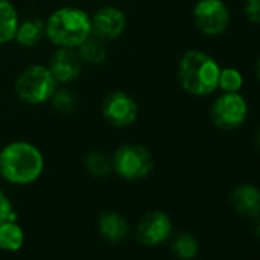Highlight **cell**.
Masks as SVG:
<instances>
[{
	"label": "cell",
	"mask_w": 260,
	"mask_h": 260,
	"mask_svg": "<svg viewBox=\"0 0 260 260\" xmlns=\"http://www.w3.org/2000/svg\"><path fill=\"white\" fill-rule=\"evenodd\" d=\"M255 75H257V78H258V81H260V58H258L257 63H255Z\"/></svg>",
	"instance_id": "cb8c5ba5"
},
{
	"label": "cell",
	"mask_w": 260,
	"mask_h": 260,
	"mask_svg": "<svg viewBox=\"0 0 260 260\" xmlns=\"http://www.w3.org/2000/svg\"><path fill=\"white\" fill-rule=\"evenodd\" d=\"M242 86H243V77L237 69L234 68L220 69L219 83H217L219 89H222L223 92H239Z\"/></svg>",
	"instance_id": "ffe728a7"
},
{
	"label": "cell",
	"mask_w": 260,
	"mask_h": 260,
	"mask_svg": "<svg viewBox=\"0 0 260 260\" xmlns=\"http://www.w3.org/2000/svg\"><path fill=\"white\" fill-rule=\"evenodd\" d=\"M220 68L217 61L202 51H188L178 66V80L182 89L196 96H207L217 89Z\"/></svg>",
	"instance_id": "7a4b0ae2"
},
{
	"label": "cell",
	"mask_w": 260,
	"mask_h": 260,
	"mask_svg": "<svg viewBox=\"0 0 260 260\" xmlns=\"http://www.w3.org/2000/svg\"><path fill=\"white\" fill-rule=\"evenodd\" d=\"M84 162H86L87 172L95 178H106L113 172L112 159L107 158L104 153H100V152H90L86 156Z\"/></svg>",
	"instance_id": "d6986e66"
},
{
	"label": "cell",
	"mask_w": 260,
	"mask_h": 260,
	"mask_svg": "<svg viewBox=\"0 0 260 260\" xmlns=\"http://www.w3.org/2000/svg\"><path fill=\"white\" fill-rule=\"evenodd\" d=\"M78 55L83 60V63H89V64H101L106 60V45L101 39L95 37L93 34L90 37H87L78 48Z\"/></svg>",
	"instance_id": "e0dca14e"
},
{
	"label": "cell",
	"mask_w": 260,
	"mask_h": 260,
	"mask_svg": "<svg viewBox=\"0 0 260 260\" xmlns=\"http://www.w3.org/2000/svg\"><path fill=\"white\" fill-rule=\"evenodd\" d=\"M8 220H17V211L10 196L4 190H0V223Z\"/></svg>",
	"instance_id": "7402d4cb"
},
{
	"label": "cell",
	"mask_w": 260,
	"mask_h": 260,
	"mask_svg": "<svg viewBox=\"0 0 260 260\" xmlns=\"http://www.w3.org/2000/svg\"><path fill=\"white\" fill-rule=\"evenodd\" d=\"M172 251L173 254L181 260H191L198 255L199 243L196 237L190 233H181L178 234L172 242Z\"/></svg>",
	"instance_id": "ac0fdd59"
},
{
	"label": "cell",
	"mask_w": 260,
	"mask_h": 260,
	"mask_svg": "<svg viewBox=\"0 0 260 260\" xmlns=\"http://www.w3.org/2000/svg\"><path fill=\"white\" fill-rule=\"evenodd\" d=\"M130 226L125 217L116 211H103L98 217V233L110 243H119L128 236Z\"/></svg>",
	"instance_id": "7c38bea8"
},
{
	"label": "cell",
	"mask_w": 260,
	"mask_h": 260,
	"mask_svg": "<svg viewBox=\"0 0 260 260\" xmlns=\"http://www.w3.org/2000/svg\"><path fill=\"white\" fill-rule=\"evenodd\" d=\"M25 243V231L17 220L0 223V249L17 252Z\"/></svg>",
	"instance_id": "2e32d148"
},
{
	"label": "cell",
	"mask_w": 260,
	"mask_h": 260,
	"mask_svg": "<svg viewBox=\"0 0 260 260\" xmlns=\"http://www.w3.org/2000/svg\"><path fill=\"white\" fill-rule=\"evenodd\" d=\"M113 172L127 181L147 178L153 170V156L141 144H122L112 158Z\"/></svg>",
	"instance_id": "5b68a950"
},
{
	"label": "cell",
	"mask_w": 260,
	"mask_h": 260,
	"mask_svg": "<svg viewBox=\"0 0 260 260\" xmlns=\"http://www.w3.org/2000/svg\"><path fill=\"white\" fill-rule=\"evenodd\" d=\"M257 236L260 237V220H258V223H257Z\"/></svg>",
	"instance_id": "d4e9b609"
},
{
	"label": "cell",
	"mask_w": 260,
	"mask_h": 260,
	"mask_svg": "<svg viewBox=\"0 0 260 260\" xmlns=\"http://www.w3.org/2000/svg\"><path fill=\"white\" fill-rule=\"evenodd\" d=\"M45 36H46L45 22L39 19H28V20L19 22L14 40L25 48H32L37 43H40V40Z\"/></svg>",
	"instance_id": "9a60e30c"
},
{
	"label": "cell",
	"mask_w": 260,
	"mask_h": 260,
	"mask_svg": "<svg viewBox=\"0 0 260 260\" xmlns=\"http://www.w3.org/2000/svg\"><path fill=\"white\" fill-rule=\"evenodd\" d=\"M125 16L119 8L115 7H104L100 8L92 17H90V25H92V34L103 42H110L116 40L121 37V34L125 29Z\"/></svg>",
	"instance_id": "30bf717a"
},
{
	"label": "cell",
	"mask_w": 260,
	"mask_h": 260,
	"mask_svg": "<svg viewBox=\"0 0 260 260\" xmlns=\"http://www.w3.org/2000/svg\"><path fill=\"white\" fill-rule=\"evenodd\" d=\"M173 231V222L164 211H149L137 223V239L146 246H158L167 242Z\"/></svg>",
	"instance_id": "ba28073f"
},
{
	"label": "cell",
	"mask_w": 260,
	"mask_h": 260,
	"mask_svg": "<svg viewBox=\"0 0 260 260\" xmlns=\"http://www.w3.org/2000/svg\"><path fill=\"white\" fill-rule=\"evenodd\" d=\"M51 100L54 107L61 113H72L77 109V98L68 89H57Z\"/></svg>",
	"instance_id": "44dd1931"
},
{
	"label": "cell",
	"mask_w": 260,
	"mask_h": 260,
	"mask_svg": "<svg viewBox=\"0 0 260 260\" xmlns=\"http://www.w3.org/2000/svg\"><path fill=\"white\" fill-rule=\"evenodd\" d=\"M231 204L234 210L246 217L260 216V190L251 184L239 185L231 193Z\"/></svg>",
	"instance_id": "4fadbf2b"
},
{
	"label": "cell",
	"mask_w": 260,
	"mask_h": 260,
	"mask_svg": "<svg viewBox=\"0 0 260 260\" xmlns=\"http://www.w3.org/2000/svg\"><path fill=\"white\" fill-rule=\"evenodd\" d=\"M45 170L42 150L28 141H13L0 152V176L14 185L36 182Z\"/></svg>",
	"instance_id": "6da1fadb"
},
{
	"label": "cell",
	"mask_w": 260,
	"mask_h": 260,
	"mask_svg": "<svg viewBox=\"0 0 260 260\" xmlns=\"http://www.w3.org/2000/svg\"><path fill=\"white\" fill-rule=\"evenodd\" d=\"M211 121L222 130L240 127L248 115V104L239 92H223L211 106Z\"/></svg>",
	"instance_id": "8992f818"
},
{
	"label": "cell",
	"mask_w": 260,
	"mask_h": 260,
	"mask_svg": "<svg viewBox=\"0 0 260 260\" xmlns=\"http://www.w3.org/2000/svg\"><path fill=\"white\" fill-rule=\"evenodd\" d=\"M257 141H258V146H260V130H258V137H257Z\"/></svg>",
	"instance_id": "484cf974"
},
{
	"label": "cell",
	"mask_w": 260,
	"mask_h": 260,
	"mask_svg": "<svg viewBox=\"0 0 260 260\" xmlns=\"http://www.w3.org/2000/svg\"><path fill=\"white\" fill-rule=\"evenodd\" d=\"M81 66L83 60L80 58L78 51L72 48H57V51L51 55L48 68L57 83H71L78 78Z\"/></svg>",
	"instance_id": "8fae6325"
},
{
	"label": "cell",
	"mask_w": 260,
	"mask_h": 260,
	"mask_svg": "<svg viewBox=\"0 0 260 260\" xmlns=\"http://www.w3.org/2000/svg\"><path fill=\"white\" fill-rule=\"evenodd\" d=\"M46 37L57 48L77 49L87 37L92 36L90 17L86 11L75 7L55 10L45 22Z\"/></svg>",
	"instance_id": "3957f363"
},
{
	"label": "cell",
	"mask_w": 260,
	"mask_h": 260,
	"mask_svg": "<svg viewBox=\"0 0 260 260\" xmlns=\"http://www.w3.org/2000/svg\"><path fill=\"white\" fill-rule=\"evenodd\" d=\"M19 22L16 7L10 0H0V45L14 40Z\"/></svg>",
	"instance_id": "5bb4252c"
},
{
	"label": "cell",
	"mask_w": 260,
	"mask_h": 260,
	"mask_svg": "<svg viewBox=\"0 0 260 260\" xmlns=\"http://www.w3.org/2000/svg\"><path fill=\"white\" fill-rule=\"evenodd\" d=\"M103 116L113 127H128L138 118V104L125 92H112L103 101Z\"/></svg>",
	"instance_id": "9c48e42d"
},
{
	"label": "cell",
	"mask_w": 260,
	"mask_h": 260,
	"mask_svg": "<svg viewBox=\"0 0 260 260\" xmlns=\"http://www.w3.org/2000/svg\"><path fill=\"white\" fill-rule=\"evenodd\" d=\"M193 17L196 26L207 36H219L230 26V10L222 0H199Z\"/></svg>",
	"instance_id": "52a82bcc"
},
{
	"label": "cell",
	"mask_w": 260,
	"mask_h": 260,
	"mask_svg": "<svg viewBox=\"0 0 260 260\" xmlns=\"http://www.w3.org/2000/svg\"><path fill=\"white\" fill-rule=\"evenodd\" d=\"M245 16L251 23L260 25V0H246Z\"/></svg>",
	"instance_id": "603a6c76"
},
{
	"label": "cell",
	"mask_w": 260,
	"mask_h": 260,
	"mask_svg": "<svg viewBox=\"0 0 260 260\" xmlns=\"http://www.w3.org/2000/svg\"><path fill=\"white\" fill-rule=\"evenodd\" d=\"M57 81L48 66H28L16 80L17 96L28 104H43L49 101L57 90Z\"/></svg>",
	"instance_id": "277c9868"
}]
</instances>
